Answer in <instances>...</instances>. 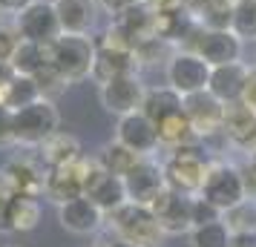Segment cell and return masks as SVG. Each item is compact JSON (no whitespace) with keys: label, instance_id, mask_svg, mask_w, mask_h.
Returning a JSON list of instances; mask_svg holds the SVG:
<instances>
[{"label":"cell","instance_id":"obj_15","mask_svg":"<svg viewBox=\"0 0 256 247\" xmlns=\"http://www.w3.org/2000/svg\"><path fill=\"white\" fill-rule=\"evenodd\" d=\"M58 222L72 236H95L106 224V213L86 196L58 204Z\"/></svg>","mask_w":256,"mask_h":247},{"label":"cell","instance_id":"obj_26","mask_svg":"<svg viewBox=\"0 0 256 247\" xmlns=\"http://www.w3.org/2000/svg\"><path fill=\"white\" fill-rule=\"evenodd\" d=\"M9 63H12V69L18 72V75H29V78H35L38 72L49 63V46L35 43V40H24V37H20V43H18V49H14V55H12Z\"/></svg>","mask_w":256,"mask_h":247},{"label":"cell","instance_id":"obj_21","mask_svg":"<svg viewBox=\"0 0 256 247\" xmlns=\"http://www.w3.org/2000/svg\"><path fill=\"white\" fill-rule=\"evenodd\" d=\"M248 69L242 60H233V63H222V66H213L210 72V83L208 89L222 104H233V101H242L244 95V83H248Z\"/></svg>","mask_w":256,"mask_h":247},{"label":"cell","instance_id":"obj_13","mask_svg":"<svg viewBox=\"0 0 256 247\" xmlns=\"http://www.w3.org/2000/svg\"><path fill=\"white\" fill-rule=\"evenodd\" d=\"M84 196L86 199H92L101 210L110 216V213H116L121 204H127V187H124V178L116 176V173H110L106 167H101L98 161L92 164V170L86 173L84 178Z\"/></svg>","mask_w":256,"mask_h":247},{"label":"cell","instance_id":"obj_48","mask_svg":"<svg viewBox=\"0 0 256 247\" xmlns=\"http://www.w3.org/2000/svg\"><path fill=\"white\" fill-rule=\"evenodd\" d=\"M0 12H3V9H0Z\"/></svg>","mask_w":256,"mask_h":247},{"label":"cell","instance_id":"obj_9","mask_svg":"<svg viewBox=\"0 0 256 247\" xmlns=\"http://www.w3.org/2000/svg\"><path fill=\"white\" fill-rule=\"evenodd\" d=\"M184 49H193L202 58L208 60L210 66H222V63H233L242 60L244 40L233 29H202L190 37V43Z\"/></svg>","mask_w":256,"mask_h":247},{"label":"cell","instance_id":"obj_39","mask_svg":"<svg viewBox=\"0 0 256 247\" xmlns=\"http://www.w3.org/2000/svg\"><path fill=\"white\" fill-rule=\"evenodd\" d=\"M242 101L256 112V66H250V69H248V83H244V95H242Z\"/></svg>","mask_w":256,"mask_h":247},{"label":"cell","instance_id":"obj_34","mask_svg":"<svg viewBox=\"0 0 256 247\" xmlns=\"http://www.w3.org/2000/svg\"><path fill=\"white\" fill-rule=\"evenodd\" d=\"M224 213L216 207V204H210L208 199H202V196H196L193 199V227H198V224H210V222H219Z\"/></svg>","mask_w":256,"mask_h":247},{"label":"cell","instance_id":"obj_46","mask_svg":"<svg viewBox=\"0 0 256 247\" xmlns=\"http://www.w3.org/2000/svg\"><path fill=\"white\" fill-rule=\"evenodd\" d=\"M184 3H193V0H184Z\"/></svg>","mask_w":256,"mask_h":247},{"label":"cell","instance_id":"obj_18","mask_svg":"<svg viewBox=\"0 0 256 247\" xmlns=\"http://www.w3.org/2000/svg\"><path fill=\"white\" fill-rule=\"evenodd\" d=\"M95 66H92V78L98 83H106L112 78L130 75V72L138 69V58H136V49L127 46H116V43H106L101 37H95Z\"/></svg>","mask_w":256,"mask_h":247},{"label":"cell","instance_id":"obj_35","mask_svg":"<svg viewBox=\"0 0 256 247\" xmlns=\"http://www.w3.org/2000/svg\"><path fill=\"white\" fill-rule=\"evenodd\" d=\"M18 43H20V32L9 23H0V60H12Z\"/></svg>","mask_w":256,"mask_h":247},{"label":"cell","instance_id":"obj_36","mask_svg":"<svg viewBox=\"0 0 256 247\" xmlns=\"http://www.w3.org/2000/svg\"><path fill=\"white\" fill-rule=\"evenodd\" d=\"M14 144V109L0 104V147H12Z\"/></svg>","mask_w":256,"mask_h":247},{"label":"cell","instance_id":"obj_31","mask_svg":"<svg viewBox=\"0 0 256 247\" xmlns=\"http://www.w3.org/2000/svg\"><path fill=\"white\" fill-rule=\"evenodd\" d=\"M230 29L242 37L244 43L256 40V0H236L230 14Z\"/></svg>","mask_w":256,"mask_h":247},{"label":"cell","instance_id":"obj_6","mask_svg":"<svg viewBox=\"0 0 256 247\" xmlns=\"http://www.w3.org/2000/svg\"><path fill=\"white\" fill-rule=\"evenodd\" d=\"M14 29L20 32L24 40H35L49 46L52 40H58L64 35L58 20V9H55V0H32L26 9L14 14Z\"/></svg>","mask_w":256,"mask_h":247},{"label":"cell","instance_id":"obj_8","mask_svg":"<svg viewBox=\"0 0 256 247\" xmlns=\"http://www.w3.org/2000/svg\"><path fill=\"white\" fill-rule=\"evenodd\" d=\"M95 158H75L72 164L60 167H46V178H44V196L55 204H66V201L84 196V178L92 170Z\"/></svg>","mask_w":256,"mask_h":247},{"label":"cell","instance_id":"obj_30","mask_svg":"<svg viewBox=\"0 0 256 247\" xmlns=\"http://www.w3.org/2000/svg\"><path fill=\"white\" fill-rule=\"evenodd\" d=\"M230 245H233V233L224 224V219L198 224V227L190 230V247H230Z\"/></svg>","mask_w":256,"mask_h":247},{"label":"cell","instance_id":"obj_3","mask_svg":"<svg viewBox=\"0 0 256 247\" xmlns=\"http://www.w3.org/2000/svg\"><path fill=\"white\" fill-rule=\"evenodd\" d=\"M106 224L112 227V233L118 239H127L138 247H158L162 239L167 236L164 227L158 224V219H156V213L147 204H136V201H127L116 213H110Z\"/></svg>","mask_w":256,"mask_h":247},{"label":"cell","instance_id":"obj_16","mask_svg":"<svg viewBox=\"0 0 256 247\" xmlns=\"http://www.w3.org/2000/svg\"><path fill=\"white\" fill-rule=\"evenodd\" d=\"M44 178H46V170H40V164L32 161L29 155H14L0 167V181L14 196H32V199L44 196Z\"/></svg>","mask_w":256,"mask_h":247},{"label":"cell","instance_id":"obj_28","mask_svg":"<svg viewBox=\"0 0 256 247\" xmlns=\"http://www.w3.org/2000/svg\"><path fill=\"white\" fill-rule=\"evenodd\" d=\"M40 224V204L32 196H14L9 210V230L12 233H32Z\"/></svg>","mask_w":256,"mask_h":247},{"label":"cell","instance_id":"obj_4","mask_svg":"<svg viewBox=\"0 0 256 247\" xmlns=\"http://www.w3.org/2000/svg\"><path fill=\"white\" fill-rule=\"evenodd\" d=\"M60 130V112L52 98H38L32 104L14 109V144L40 147L49 135Z\"/></svg>","mask_w":256,"mask_h":247},{"label":"cell","instance_id":"obj_10","mask_svg":"<svg viewBox=\"0 0 256 247\" xmlns=\"http://www.w3.org/2000/svg\"><path fill=\"white\" fill-rule=\"evenodd\" d=\"M144 95H147V86L141 83L138 72H130V75L112 78V81H106V83H98L101 106L116 118H124V115H130V112H138L141 104H144Z\"/></svg>","mask_w":256,"mask_h":247},{"label":"cell","instance_id":"obj_24","mask_svg":"<svg viewBox=\"0 0 256 247\" xmlns=\"http://www.w3.org/2000/svg\"><path fill=\"white\" fill-rule=\"evenodd\" d=\"M182 109H184V95L176 92L170 83H167V86H152V89H147L144 104H141V112L150 115L152 121H162V118H167V115H176V112H182Z\"/></svg>","mask_w":256,"mask_h":247},{"label":"cell","instance_id":"obj_40","mask_svg":"<svg viewBox=\"0 0 256 247\" xmlns=\"http://www.w3.org/2000/svg\"><path fill=\"white\" fill-rule=\"evenodd\" d=\"M152 12H170V9H178V6H187L184 0H144Z\"/></svg>","mask_w":256,"mask_h":247},{"label":"cell","instance_id":"obj_19","mask_svg":"<svg viewBox=\"0 0 256 247\" xmlns=\"http://www.w3.org/2000/svg\"><path fill=\"white\" fill-rule=\"evenodd\" d=\"M222 132L228 144L239 147L244 153L256 150V112L244 101H233V104H224V124H222Z\"/></svg>","mask_w":256,"mask_h":247},{"label":"cell","instance_id":"obj_25","mask_svg":"<svg viewBox=\"0 0 256 247\" xmlns=\"http://www.w3.org/2000/svg\"><path fill=\"white\" fill-rule=\"evenodd\" d=\"M156 127H158V141L162 147H184V144H193V141H202L193 130V124H190V118L184 115V109L182 112H176V115H167L162 121H156Z\"/></svg>","mask_w":256,"mask_h":247},{"label":"cell","instance_id":"obj_27","mask_svg":"<svg viewBox=\"0 0 256 247\" xmlns=\"http://www.w3.org/2000/svg\"><path fill=\"white\" fill-rule=\"evenodd\" d=\"M38 98H44V95H40V86H38V81L29 78V75H14L12 81L0 89V104L12 106V109H20V106L32 104Z\"/></svg>","mask_w":256,"mask_h":247},{"label":"cell","instance_id":"obj_20","mask_svg":"<svg viewBox=\"0 0 256 247\" xmlns=\"http://www.w3.org/2000/svg\"><path fill=\"white\" fill-rule=\"evenodd\" d=\"M112 26L127 37L132 46H138L141 40L158 37V14L152 12L147 3H138V6H132L127 12L116 14L112 17Z\"/></svg>","mask_w":256,"mask_h":247},{"label":"cell","instance_id":"obj_17","mask_svg":"<svg viewBox=\"0 0 256 247\" xmlns=\"http://www.w3.org/2000/svg\"><path fill=\"white\" fill-rule=\"evenodd\" d=\"M124 187H127V199L136 204H147L150 207L152 199L167 187V178H164V164H156L150 155L141 158L138 164L124 176Z\"/></svg>","mask_w":256,"mask_h":247},{"label":"cell","instance_id":"obj_41","mask_svg":"<svg viewBox=\"0 0 256 247\" xmlns=\"http://www.w3.org/2000/svg\"><path fill=\"white\" fill-rule=\"evenodd\" d=\"M32 0H0V9L3 12H9V14H18L20 9H26Z\"/></svg>","mask_w":256,"mask_h":247},{"label":"cell","instance_id":"obj_44","mask_svg":"<svg viewBox=\"0 0 256 247\" xmlns=\"http://www.w3.org/2000/svg\"><path fill=\"white\" fill-rule=\"evenodd\" d=\"M104 247H138V245H132V242H127V239H110V242H106Z\"/></svg>","mask_w":256,"mask_h":247},{"label":"cell","instance_id":"obj_23","mask_svg":"<svg viewBox=\"0 0 256 247\" xmlns=\"http://www.w3.org/2000/svg\"><path fill=\"white\" fill-rule=\"evenodd\" d=\"M40 150V161L46 167H60V164H72L75 158H81V144H78V138L75 135H70V132L58 130L55 135H49L46 141L38 147Z\"/></svg>","mask_w":256,"mask_h":247},{"label":"cell","instance_id":"obj_7","mask_svg":"<svg viewBox=\"0 0 256 247\" xmlns=\"http://www.w3.org/2000/svg\"><path fill=\"white\" fill-rule=\"evenodd\" d=\"M210 72H213V66L193 49H178L167 60V83L182 95H193L208 89Z\"/></svg>","mask_w":256,"mask_h":247},{"label":"cell","instance_id":"obj_5","mask_svg":"<svg viewBox=\"0 0 256 247\" xmlns=\"http://www.w3.org/2000/svg\"><path fill=\"white\" fill-rule=\"evenodd\" d=\"M202 199H208L210 204H216L222 213L233 210L236 204H242L248 199V187H244V170L228 161H210L204 187L198 193Z\"/></svg>","mask_w":256,"mask_h":247},{"label":"cell","instance_id":"obj_42","mask_svg":"<svg viewBox=\"0 0 256 247\" xmlns=\"http://www.w3.org/2000/svg\"><path fill=\"white\" fill-rule=\"evenodd\" d=\"M230 247H256V233H236Z\"/></svg>","mask_w":256,"mask_h":247},{"label":"cell","instance_id":"obj_32","mask_svg":"<svg viewBox=\"0 0 256 247\" xmlns=\"http://www.w3.org/2000/svg\"><path fill=\"white\" fill-rule=\"evenodd\" d=\"M224 224L230 227V233H256V199H244L242 204H236L233 210H228Z\"/></svg>","mask_w":256,"mask_h":247},{"label":"cell","instance_id":"obj_11","mask_svg":"<svg viewBox=\"0 0 256 247\" xmlns=\"http://www.w3.org/2000/svg\"><path fill=\"white\" fill-rule=\"evenodd\" d=\"M193 199L196 196H184V193L170 187H164L152 199L150 210L156 213V219H158V224L164 227L167 236H182L193 230Z\"/></svg>","mask_w":256,"mask_h":247},{"label":"cell","instance_id":"obj_38","mask_svg":"<svg viewBox=\"0 0 256 247\" xmlns=\"http://www.w3.org/2000/svg\"><path fill=\"white\" fill-rule=\"evenodd\" d=\"M138 3H144V0H98V6L106 14H112V17L121 12H127V9H132V6H138Z\"/></svg>","mask_w":256,"mask_h":247},{"label":"cell","instance_id":"obj_45","mask_svg":"<svg viewBox=\"0 0 256 247\" xmlns=\"http://www.w3.org/2000/svg\"><path fill=\"white\" fill-rule=\"evenodd\" d=\"M248 170H250V173H256V150H250V153H248Z\"/></svg>","mask_w":256,"mask_h":247},{"label":"cell","instance_id":"obj_29","mask_svg":"<svg viewBox=\"0 0 256 247\" xmlns=\"http://www.w3.org/2000/svg\"><path fill=\"white\" fill-rule=\"evenodd\" d=\"M141 158H144V155L132 153V150H130V147H124L121 141H110L104 150H101V155H98L95 161H98L101 167H106L110 173H116V176L124 178L130 170H132V167L138 164Z\"/></svg>","mask_w":256,"mask_h":247},{"label":"cell","instance_id":"obj_22","mask_svg":"<svg viewBox=\"0 0 256 247\" xmlns=\"http://www.w3.org/2000/svg\"><path fill=\"white\" fill-rule=\"evenodd\" d=\"M60 29L66 35H90L98 17V0H55Z\"/></svg>","mask_w":256,"mask_h":247},{"label":"cell","instance_id":"obj_43","mask_svg":"<svg viewBox=\"0 0 256 247\" xmlns=\"http://www.w3.org/2000/svg\"><path fill=\"white\" fill-rule=\"evenodd\" d=\"M190 9H196V6H224V9H233L236 6V0H193V3H187Z\"/></svg>","mask_w":256,"mask_h":247},{"label":"cell","instance_id":"obj_47","mask_svg":"<svg viewBox=\"0 0 256 247\" xmlns=\"http://www.w3.org/2000/svg\"><path fill=\"white\" fill-rule=\"evenodd\" d=\"M95 247H104V245H95Z\"/></svg>","mask_w":256,"mask_h":247},{"label":"cell","instance_id":"obj_12","mask_svg":"<svg viewBox=\"0 0 256 247\" xmlns=\"http://www.w3.org/2000/svg\"><path fill=\"white\" fill-rule=\"evenodd\" d=\"M184 115L190 118L193 130L202 141H210L216 135H224L222 132V124H224V104H222L210 89H202V92L184 95Z\"/></svg>","mask_w":256,"mask_h":247},{"label":"cell","instance_id":"obj_1","mask_svg":"<svg viewBox=\"0 0 256 247\" xmlns=\"http://www.w3.org/2000/svg\"><path fill=\"white\" fill-rule=\"evenodd\" d=\"M204 141H193L184 147H176L173 155L164 161V178H167V187L178 190L184 196H198L204 187V178H208L210 161Z\"/></svg>","mask_w":256,"mask_h":247},{"label":"cell","instance_id":"obj_37","mask_svg":"<svg viewBox=\"0 0 256 247\" xmlns=\"http://www.w3.org/2000/svg\"><path fill=\"white\" fill-rule=\"evenodd\" d=\"M12 201H14V193L0 181V233H12V230H9V210H12Z\"/></svg>","mask_w":256,"mask_h":247},{"label":"cell","instance_id":"obj_2","mask_svg":"<svg viewBox=\"0 0 256 247\" xmlns=\"http://www.w3.org/2000/svg\"><path fill=\"white\" fill-rule=\"evenodd\" d=\"M95 37L90 35H64L49 43V63L64 75L66 83H78L92 78L95 66Z\"/></svg>","mask_w":256,"mask_h":247},{"label":"cell","instance_id":"obj_14","mask_svg":"<svg viewBox=\"0 0 256 247\" xmlns=\"http://www.w3.org/2000/svg\"><path fill=\"white\" fill-rule=\"evenodd\" d=\"M116 141H121L124 147H130L132 153L138 155H152L162 141H158V127H156V121L150 115H144V112H130V115L118 118V127H116Z\"/></svg>","mask_w":256,"mask_h":247},{"label":"cell","instance_id":"obj_33","mask_svg":"<svg viewBox=\"0 0 256 247\" xmlns=\"http://www.w3.org/2000/svg\"><path fill=\"white\" fill-rule=\"evenodd\" d=\"M35 81H38V86H40V95H44V98H52V95H58L60 89H66V86H70V83L64 81V75H60L52 63H46L44 69L38 72Z\"/></svg>","mask_w":256,"mask_h":247}]
</instances>
